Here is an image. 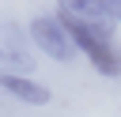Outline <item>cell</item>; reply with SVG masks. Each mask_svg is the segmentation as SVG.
<instances>
[{
    "mask_svg": "<svg viewBox=\"0 0 121 117\" xmlns=\"http://www.w3.org/2000/svg\"><path fill=\"white\" fill-rule=\"evenodd\" d=\"M26 34H30V42H34L49 60L72 64V60L79 57V49H76V42H72L68 26L60 23V15H34V19H30V26H26Z\"/></svg>",
    "mask_w": 121,
    "mask_h": 117,
    "instance_id": "cell-2",
    "label": "cell"
},
{
    "mask_svg": "<svg viewBox=\"0 0 121 117\" xmlns=\"http://www.w3.org/2000/svg\"><path fill=\"white\" fill-rule=\"evenodd\" d=\"M57 15L60 19H79V23H98L102 19V8L98 0H57Z\"/></svg>",
    "mask_w": 121,
    "mask_h": 117,
    "instance_id": "cell-4",
    "label": "cell"
},
{
    "mask_svg": "<svg viewBox=\"0 0 121 117\" xmlns=\"http://www.w3.org/2000/svg\"><path fill=\"white\" fill-rule=\"evenodd\" d=\"M0 91H8L11 98H19V102H26V106H45V102L53 98L45 83H38V79H30V75H23V72H0Z\"/></svg>",
    "mask_w": 121,
    "mask_h": 117,
    "instance_id": "cell-3",
    "label": "cell"
},
{
    "mask_svg": "<svg viewBox=\"0 0 121 117\" xmlns=\"http://www.w3.org/2000/svg\"><path fill=\"white\" fill-rule=\"evenodd\" d=\"M60 23L68 26V34H72L76 49L91 60V68H95V72H102V75H110V79H117V75H121V49L113 45V23H106V19H98V23L60 19Z\"/></svg>",
    "mask_w": 121,
    "mask_h": 117,
    "instance_id": "cell-1",
    "label": "cell"
},
{
    "mask_svg": "<svg viewBox=\"0 0 121 117\" xmlns=\"http://www.w3.org/2000/svg\"><path fill=\"white\" fill-rule=\"evenodd\" d=\"M98 8H102V19L106 23L121 26V0H98Z\"/></svg>",
    "mask_w": 121,
    "mask_h": 117,
    "instance_id": "cell-5",
    "label": "cell"
}]
</instances>
